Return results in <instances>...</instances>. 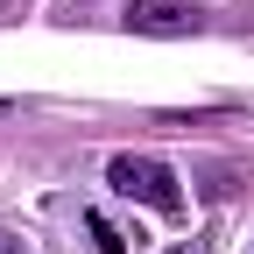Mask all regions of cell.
<instances>
[{
  "instance_id": "cell-3",
  "label": "cell",
  "mask_w": 254,
  "mask_h": 254,
  "mask_svg": "<svg viewBox=\"0 0 254 254\" xmlns=\"http://www.w3.org/2000/svg\"><path fill=\"white\" fill-rule=\"evenodd\" d=\"M85 233H92V247H99V254H127V233L113 226L106 212H85Z\"/></svg>"
},
{
  "instance_id": "cell-4",
  "label": "cell",
  "mask_w": 254,
  "mask_h": 254,
  "mask_svg": "<svg viewBox=\"0 0 254 254\" xmlns=\"http://www.w3.org/2000/svg\"><path fill=\"white\" fill-rule=\"evenodd\" d=\"M0 254H21V240H14V233H0Z\"/></svg>"
},
{
  "instance_id": "cell-2",
  "label": "cell",
  "mask_w": 254,
  "mask_h": 254,
  "mask_svg": "<svg viewBox=\"0 0 254 254\" xmlns=\"http://www.w3.org/2000/svg\"><path fill=\"white\" fill-rule=\"evenodd\" d=\"M127 28L134 36H198V7H184V0H127Z\"/></svg>"
},
{
  "instance_id": "cell-6",
  "label": "cell",
  "mask_w": 254,
  "mask_h": 254,
  "mask_svg": "<svg viewBox=\"0 0 254 254\" xmlns=\"http://www.w3.org/2000/svg\"><path fill=\"white\" fill-rule=\"evenodd\" d=\"M177 254H190V247H177Z\"/></svg>"
},
{
  "instance_id": "cell-1",
  "label": "cell",
  "mask_w": 254,
  "mask_h": 254,
  "mask_svg": "<svg viewBox=\"0 0 254 254\" xmlns=\"http://www.w3.org/2000/svg\"><path fill=\"white\" fill-rule=\"evenodd\" d=\"M106 184L120 190V198L155 205L163 219H177V212H184V190H177V177L155 163V155H113V163H106Z\"/></svg>"
},
{
  "instance_id": "cell-5",
  "label": "cell",
  "mask_w": 254,
  "mask_h": 254,
  "mask_svg": "<svg viewBox=\"0 0 254 254\" xmlns=\"http://www.w3.org/2000/svg\"><path fill=\"white\" fill-rule=\"evenodd\" d=\"M0 7H14V0H0Z\"/></svg>"
}]
</instances>
